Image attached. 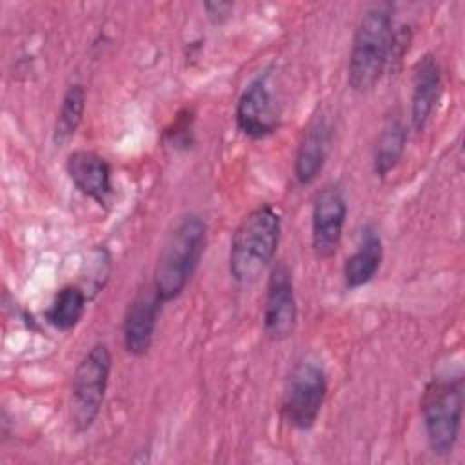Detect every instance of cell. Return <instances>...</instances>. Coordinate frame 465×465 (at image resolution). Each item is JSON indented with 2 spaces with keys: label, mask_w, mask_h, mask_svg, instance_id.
Returning a JSON list of instances; mask_svg holds the SVG:
<instances>
[{
  "label": "cell",
  "mask_w": 465,
  "mask_h": 465,
  "mask_svg": "<svg viewBox=\"0 0 465 465\" xmlns=\"http://www.w3.org/2000/svg\"><path fill=\"white\" fill-rule=\"evenodd\" d=\"M394 51L392 5L380 2L360 18L347 64V84L352 91L365 93L383 76Z\"/></svg>",
  "instance_id": "6da1fadb"
},
{
  "label": "cell",
  "mask_w": 465,
  "mask_h": 465,
  "mask_svg": "<svg viewBox=\"0 0 465 465\" xmlns=\"http://www.w3.org/2000/svg\"><path fill=\"white\" fill-rule=\"evenodd\" d=\"M282 236V216L271 203L254 207L236 227L229 249V274L238 285L256 282L272 263Z\"/></svg>",
  "instance_id": "7a4b0ae2"
},
{
  "label": "cell",
  "mask_w": 465,
  "mask_h": 465,
  "mask_svg": "<svg viewBox=\"0 0 465 465\" xmlns=\"http://www.w3.org/2000/svg\"><path fill=\"white\" fill-rule=\"evenodd\" d=\"M207 245V225L198 214H185L169 232L160 251L153 287L163 303L176 300L193 274Z\"/></svg>",
  "instance_id": "3957f363"
},
{
  "label": "cell",
  "mask_w": 465,
  "mask_h": 465,
  "mask_svg": "<svg viewBox=\"0 0 465 465\" xmlns=\"http://www.w3.org/2000/svg\"><path fill=\"white\" fill-rule=\"evenodd\" d=\"M463 376L432 378L421 396V418L427 443L436 456H449L460 438L463 416Z\"/></svg>",
  "instance_id": "277c9868"
},
{
  "label": "cell",
  "mask_w": 465,
  "mask_h": 465,
  "mask_svg": "<svg viewBox=\"0 0 465 465\" xmlns=\"http://www.w3.org/2000/svg\"><path fill=\"white\" fill-rule=\"evenodd\" d=\"M113 358L105 343H94L78 361L69 400V420L76 432H87L104 405Z\"/></svg>",
  "instance_id": "5b68a950"
},
{
  "label": "cell",
  "mask_w": 465,
  "mask_h": 465,
  "mask_svg": "<svg viewBox=\"0 0 465 465\" xmlns=\"http://www.w3.org/2000/svg\"><path fill=\"white\" fill-rule=\"evenodd\" d=\"M327 398V374L316 361L298 363L282 394L280 414L283 421L298 430L314 427Z\"/></svg>",
  "instance_id": "8992f818"
},
{
  "label": "cell",
  "mask_w": 465,
  "mask_h": 465,
  "mask_svg": "<svg viewBox=\"0 0 465 465\" xmlns=\"http://www.w3.org/2000/svg\"><path fill=\"white\" fill-rule=\"evenodd\" d=\"M234 118L238 129L252 140L267 138L278 129L280 109L267 73L258 74L242 91L236 102Z\"/></svg>",
  "instance_id": "52a82bcc"
},
{
  "label": "cell",
  "mask_w": 465,
  "mask_h": 465,
  "mask_svg": "<svg viewBox=\"0 0 465 465\" xmlns=\"http://www.w3.org/2000/svg\"><path fill=\"white\" fill-rule=\"evenodd\" d=\"M298 323V305L291 269L280 262L272 265L263 300V331L269 340L282 341L292 336Z\"/></svg>",
  "instance_id": "ba28073f"
},
{
  "label": "cell",
  "mask_w": 465,
  "mask_h": 465,
  "mask_svg": "<svg viewBox=\"0 0 465 465\" xmlns=\"http://www.w3.org/2000/svg\"><path fill=\"white\" fill-rule=\"evenodd\" d=\"M347 218V202L338 185H325L312 203V249L320 258L336 254Z\"/></svg>",
  "instance_id": "9c48e42d"
},
{
  "label": "cell",
  "mask_w": 465,
  "mask_h": 465,
  "mask_svg": "<svg viewBox=\"0 0 465 465\" xmlns=\"http://www.w3.org/2000/svg\"><path fill=\"white\" fill-rule=\"evenodd\" d=\"M162 305L163 302L153 285L134 294L122 322V340L129 354L143 356L149 352Z\"/></svg>",
  "instance_id": "30bf717a"
},
{
  "label": "cell",
  "mask_w": 465,
  "mask_h": 465,
  "mask_svg": "<svg viewBox=\"0 0 465 465\" xmlns=\"http://www.w3.org/2000/svg\"><path fill=\"white\" fill-rule=\"evenodd\" d=\"M65 171L74 183V187L98 202L100 205L107 202L113 193V180H111V165L104 156L94 151L76 149L67 156Z\"/></svg>",
  "instance_id": "8fae6325"
},
{
  "label": "cell",
  "mask_w": 465,
  "mask_h": 465,
  "mask_svg": "<svg viewBox=\"0 0 465 465\" xmlns=\"http://www.w3.org/2000/svg\"><path fill=\"white\" fill-rule=\"evenodd\" d=\"M441 94V69L432 54H425L414 65L411 122L416 131H421L430 120Z\"/></svg>",
  "instance_id": "7c38bea8"
},
{
  "label": "cell",
  "mask_w": 465,
  "mask_h": 465,
  "mask_svg": "<svg viewBox=\"0 0 465 465\" xmlns=\"http://www.w3.org/2000/svg\"><path fill=\"white\" fill-rule=\"evenodd\" d=\"M331 145V127L327 120L316 116L303 131L294 156V178L300 185L312 183L322 173Z\"/></svg>",
  "instance_id": "4fadbf2b"
},
{
  "label": "cell",
  "mask_w": 465,
  "mask_h": 465,
  "mask_svg": "<svg viewBox=\"0 0 465 465\" xmlns=\"http://www.w3.org/2000/svg\"><path fill=\"white\" fill-rule=\"evenodd\" d=\"M383 260V242L372 225L361 231L356 251L343 263V282L347 289H360L367 285L380 271Z\"/></svg>",
  "instance_id": "5bb4252c"
},
{
  "label": "cell",
  "mask_w": 465,
  "mask_h": 465,
  "mask_svg": "<svg viewBox=\"0 0 465 465\" xmlns=\"http://www.w3.org/2000/svg\"><path fill=\"white\" fill-rule=\"evenodd\" d=\"M407 145V129L400 116L389 118L380 131L374 156H372V169L376 176L385 178L391 171L396 169L400 163L403 151Z\"/></svg>",
  "instance_id": "9a60e30c"
},
{
  "label": "cell",
  "mask_w": 465,
  "mask_h": 465,
  "mask_svg": "<svg viewBox=\"0 0 465 465\" xmlns=\"http://www.w3.org/2000/svg\"><path fill=\"white\" fill-rule=\"evenodd\" d=\"M87 294L80 285H64L45 311V320L58 331H71L82 320Z\"/></svg>",
  "instance_id": "2e32d148"
},
{
  "label": "cell",
  "mask_w": 465,
  "mask_h": 465,
  "mask_svg": "<svg viewBox=\"0 0 465 465\" xmlns=\"http://www.w3.org/2000/svg\"><path fill=\"white\" fill-rule=\"evenodd\" d=\"M85 113V89L82 84H73L64 93L54 129H53V142L56 145L67 143L78 131Z\"/></svg>",
  "instance_id": "e0dca14e"
},
{
  "label": "cell",
  "mask_w": 465,
  "mask_h": 465,
  "mask_svg": "<svg viewBox=\"0 0 465 465\" xmlns=\"http://www.w3.org/2000/svg\"><path fill=\"white\" fill-rule=\"evenodd\" d=\"M109 267H111V254H109V251L104 245L96 247L91 252V262H87L85 283L80 285L85 291L87 298H93V296H96L102 291V287L105 285L107 274H109Z\"/></svg>",
  "instance_id": "ac0fdd59"
},
{
  "label": "cell",
  "mask_w": 465,
  "mask_h": 465,
  "mask_svg": "<svg viewBox=\"0 0 465 465\" xmlns=\"http://www.w3.org/2000/svg\"><path fill=\"white\" fill-rule=\"evenodd\" d=\"M171 147L174 149H187L193 142V114L189 111H183L176 116L173 125L165 133Z\"/></svg>",
  "instance_id": "d6986e66"
},
{
  "label": "cell",
  "mask_w": 465,
  "mask_h": 465,
  "mask_svg": "<svg viewBox=\"0 0 465 465\" xmlns=\"http://www.w3.org/2000/svg\"><path fill=\"white\" fill-rule=\"evenodd\" d=\"M205 9H207V16L213 20V22H222L223 18H227L232 11V4L229 2H209L205 4Z\"/></svg>",
  "instance_id": "ffe728a7"
}]
</instances>
